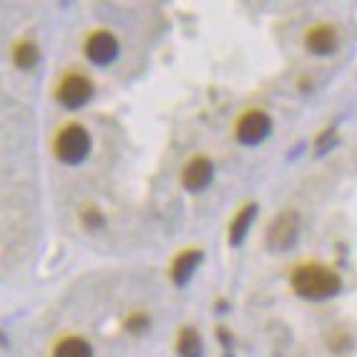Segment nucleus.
Instances as JSON below:
<instances>
[{
    "mask_svg": "<svg viewBox=\"0 0 357 357\" xmlns=\"http://www.w3.org/2000/svg\"><path fill=\"white\" fill-rule=\"evenodd\" d=\"M342 287V280L332 267L307 261L294 267L292 272V289L305 300H327L332 294H337Z\"/></svg>",
    "mask_w": 357,
    "mask_h": 357,
    "instance_id": "nucleus-1",
    "label": "nucleus"
},
{
    "mask_svg": "<svg viewBox=\"0 0 357 357\" xmlns=\"http://www.w3.org/2000/svg\"><path fill=\"white\" fill-rule=\"evenodd\" d=\"M53 151H56V159L63 161V164H81V161H86V156L91 151V134L81 123H68V126H63L56 134Z\"/></svg>",
    "mask_w": 357,
    "mask_h": 357,
    "instance_id": "nucleus-2",
    "label": "nucleus"
},
{
    "mask_svg": "<svg viewBox=\"0 0 357 357\" xmlns=\"http://www.w3.org/2000/svg\"><path fill=\"white\" fill-rule=\"evenodd\" d=\"M300 227L302 219L294 209L280 211L267 227V234H264V244H267L269 252L282 255V252H289V249L297 244L300 239Z\"/></svg>",
    "mask_w": 357,
    "mask_h": 357,
    "instance_id": "nucleus-3",
    "label": "nucleus"
},
{
    "mask_svg": "<svg viewBox=\"0 0 357 357\" xmlns=\"http://www.w3.org/2000/svg\"><path fill=\"white\" fill-rule=\"evenodd\" d=\"M91 96H93V83H91V78L83 76V73H68L63 81L58 83V91H56L58 103L70 111L86 106L91 101Z\"/></svg>",
    "mask_w": 357,
    "mask_h": 357,
    "instance_id": "nucleus-4",
    "label": "nucleus"
},
{
    "mask_svg": "<svg viewBox=\"0 0 357 357\" xmlns=\"http://www.w3.org/2000/svg\"><path fill=\"white\" fill-rule=\"evenodd\" d=\"M272 131V121H269V116L259 109H252L247 114L239 116V121L234 126V136L239 144L244 146H257L259 141H264Z\"/></svg>",
    "mask_w": 357,
    "mask_h": 357,
    "instance_id": "nucleus-5",
    "label": "nucleus"
},
{
    "mask_svg": "<svg viewBox=\"0 0 357 357\" xmlns=\"http://www.w3.org/2000/svg\"><path fill=\"white\" fill-rule=\"evenodd\" d=\"M119 56V40L111 31H93L86 40V58L96 66H109Z\"/></svg>",
    "mask_w": 357,
    "mask_h": 357,
    "instance_id": "nucleus-6",
    "label": "nucleus"
},
{
    "mask_svg": "<svg viewBox=\"0 0 357 357\" xmlns=\"http://www.w3.org/2000/svg\"><path fill=\"white\" fill-rule=\"evenodd\" d=\"M211 176H214L211 161L206 156H194L184 166V172H181V184L189 192H202V189H206L211 184Z\"/></svg>",
    "mask_w": 357,
    "mask_h": 357,
    "instance_id": "nucleus-7",
    "label": "nucleus"
},
{
    "mask_svg": "<svg viewBox=\"0 0 357 357\" xmlns=\"http://www.w3.org/2000/svg\"><path fill=\"white\" fill-rule=\"evenodd\" d=\"M204 255H202V249H184V252H178V257L172 261V280L174 284H186V282L192 280L194 269L202 264Z\"/></svg>",
    "mask_w": 357,
    "mask_h": 357,
    "instance_id": "nucleus-8",
    "label": "nucleus"
},
{
    "mask_svg": "<svg viewBox=\"0 0 357 357\" xmlns=\"http://www.w3.org/2000/svg\"><path fill=\"white\" fill-rule=\"evenodd\" d=\"M305 45L317 56H327V53L335 51L337 45V31L330 26V23H322V26H312L307 31Z\"/></svg>",
    "mask_w": 357,
    "mask_h": 357,
    "instance_id": "nucleus-9",
    "label": "nucleus"
},
{
    "mask_svg": "<svg viewBox=\"0 0 357 357\" xmlns=\"http://www.w3.org/2000/svg\"><path fill=\"white\" fill-rule=\"evenodd\" d=\"M255 211H257V204H244L242 209L234 214L231 227H229V244L231 247H239V244L244 242L249 224H252V219H255Z\"/></svg>",
    "mask_w": 357,
    "mask_h": 357,
    "instance_id": "nucleus-10",
    "label": "nucleus"
},
{
    "mask_svg": "<svg viewBox=\"0 0 357 357\" xmlns=\"http://www.w3.org/2000/svg\"><path fill=\"white\" fill-rule=\"evenodd\" d=\"M53 357H93L91 344L83 337L76 335H68V337L58 340L56 347H53Z\"/></svg>",
    "mask_w": 357,
    "mask_h": 357,
    "instance_id": "nucleus-11",
    "label": "nucleus"
},
{
    "mask_svg": "<svg viewBox=\"0 0 357 357\" xmlns=\"http://www.w3.org/2000/svg\"><path fill=\"white\" fill-rule=\"evenodd\" d=\"M38 58H40V51H38V45L33 43V40H20V43H15L13 63L18 66V68L31 70L33 66L38 63Z\"/></svg>",
    "mask_w": 357,
    "mask_h": 357,
    "instance_id": "nucleus-12",
    "label": "nucleus"
},
{
    "mask_svg": "<svg viewBox=\"0 0 357 357\" xmlns=\"http://www.w3.org/2000/svg\"><path fill=\"white\" fill-rule=\"evenodd\" d=\"M176 352L181 357H199L202 355V340H199L197 330H192V327H181V330H178Z\"/></svg>",
    "mask_w": 357,
    "mask_h": 357,
    "instance_id": "nucleus-13",
    "label": "nucleus"
},
{
    "mask_svg": "<svg viewBox=\"0 0 357 357\" xmlns=\"http://www.w3.org/2000/svg\"><path fill=\"white\" fill-rule=\"evenodd\" d=\"M149 327V314L146 312H134L126 319V330L131 332H144Z\"/></svg>",
    "mask_w": 357,
    "mask_h": 357,
    "instance_id": "nucleus-14",
    "label": "nucleus"
},
{
    "mask_svg": "<svg viewBox=\"0 0 357 357\" xmlns=\"http://www.w3.org/2000/svg\"><path fill=\"white\" fill-rule=\"evenodd\" d=\"M83 222L89 224V227H98L103 219H101V214H98L96 209H89V211H83Z\"/></svg>",
    "mask_w": 357,
    "mask_h": 357,
    "instance_id": "nucleus-15",
    "label": "nucleus"
},
{
    "mask_svg": "<svg viewBox=\"0 0 357 357\" xmlns=\"http://www.w3.org/2000/svg\"><path fill=\"white\" fill-rule=\"evenodd\" d=\"M332 141H335V134H332V128H327V131H325V136H322V139H319V136H317V151L322 153L327 146H330Z\"/></svg>",
    "mask_w": 357,
    "mask_h": 357,
    "instance_id": "nucleus-16",
    "label": "nucleus"
}]
</instances>
